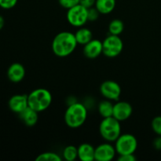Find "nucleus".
<instances>
[{"label": "nucleus", "mask_w": 161, "mask_h": 161, "mask_svg": "<svg viewBox=\"0 0 161 161\" xmlns=\"http://www.w3.org/2000/svg\"><path fill=\"white\" fill-rule=\"evenodd\" d=\"M77 45L75 34L69 31H61L53 38L52 50L56 56L65 58L73 53Z\"/></svg>", "instance_id": "f257e3e1"}, {"label": "nucleus", "mask_w": 161, "mask_h": 161, "mask_svg": "<svg viewBox=\"0 0 161 161\" xmlns=\"http://www.w3.org/2000/svg\"><path fill=\"white\" fill-rule=\"evenodd\" d=\"M87 118L86 106L80 102H74L69 105L64 113V122L70 128L81 127Z\"/></svg>", "instance_id": "f03ea898"}, {"label": "nucleus", "mask_w": 161, "mask_h": 161, "mask_svg": "<svg viewBox=\"0 0 161 161\" xmlns=\"http://www.w3.org/2000/svg\"><path fill=\"white\" fill-rule=\"evenodd\" d=\"M28 107L40 113L45 111L51 105V93L44 88H38L31 91L28 95Z\"/></svg>", "instance_id": "7ed1b4c3"}, {"label": "nucleus", "mask_w": 161, "mask_h": 161, "mask_svg": "<svg viewBox=\"0 0 161 161\" xmlns=\"http://www.w3.org/2000/svg\"><path fill=\"white\" fill-rule=\"evenodd\" d=\"M101 136L108 142H115L121 135V126L119 121L113 116L103 118L99 126Z\"/></svg>", "instance_id": "20e7f679"}, {"label": "nucleus", "mask_w": 161, "mask_h": 161, "mask_svg": "<svg viewBox=\"0 0 161 161\" xmlns=\"http://www.w3.org/2000/svg\"><path fill=\"white\" fill-rule=\"evenodd\" d=\"M115 148L119 155L134 154L138 148V140L131 134L120 135L115 141Z\"/></svg>", "instance_id": "39448f33"}, {"label": "nucleus", "mask_w": 161, "mask_h": 161, "mask_svg": "<svg viewBox=\"0 0 161 161\" xmlns=\"http://www.w3.org/2000/svg\"><path fill=\"white\" fill-rule=\"evenodd\" d=\"M124 48V43L119 36L111 35L107 36L102 42V53L108 58L119 56Z\"/></svg>", "instance_id": "423d86ee"}, {"label": "nucleus", "mask_w": 161, "mask_h": 161, "mask_svg": "<svg viewBox=\"0 0 161 161\" xmlns=\"http://www.w3.org/2000/svg\"><path fill=\"white\" fill-rule=\"evenodd\" d=\"M67 20L73 27L81 28L88 21V9L78 4L68 9Z\"/></svg>", "instance_id": "0eeeda50"}, {"label": "nucleus", "mask_w": 161, "mask_h": 161, "mask_svg": "<svg viewBox=\"0 0 161 161\" xmlns=\"http://www.w3.org/2000/svg\"><path fill=\"white\" fill-rule=\"evenodd\" d=\"M100 92L108 100L117 101L120 97L121 87L116 82L106 80L101 84Z\"/></svg>", "instance_id": "6e6552de"}, {"label": "nucleus", "mask_w": 161, "mask_h": 161, "mask_svg": "<svg viewBox=\"0 0 161 161\" xmlns=\"http://www.w3.org/2000/svg\"><path fill=\"white\" fill-rule=\"evenodd\" d=\"M116 154V148L110 143H103L95 148L94 160L110 161L113 160Z\"/></svg>", "instance_id": "1a4fd4ad"}, {"label": "nucleus", "mask_w": 161, "mask_h": 161, "mask_svg": "<svg viewBox=\"0 0 161 161\" xmlns=\"http://www.w3.org/2000/svg\"><path fill=\"white\" fill-rule=\"evenodd\" d=\"M132 113H133V108L128 102H118L114 104L113 116L119 122L129 119Z\"/></svg>", "instance_id": "9d476101"}, {"label": "nucleus", "mask_w": 161, "mask_h": 161, "mask_svg": "<svg viewBox=\"0 0 161 161\" xmlns=\"http://www.w3.org/2000/svg\"><path fill=\"white\" fill-rule=\"evenodd\" d=\"M8 106L11 111L19 114L28 107V95L16 94L12 96L8 102Z\"/></svg>", "instance_id": "9b49d317"}, {"label": "nucleus", "mask_w": 161, "mask_h": 161, "mask_svg": "<svg viewBox=\"0 0 161 161\" xmlns=\"http://www.w3.org/2000/svg\"><path fill=\"white\" fill-rule=\"evenodd\" d=\"M83 54L89 59H94L102 53V42L98 39L90 41L83 47Z\"/></svg>", "instance_id": "f8f14e48"}, {"label": "nucleus", "mask_w": 161, "mask_h": 161, "mask_svg": "<svg viewBox=\"0 0 161 161\" xmlns=\"http://www.w3.org/2000/svg\"><path fill=\"white\" fill-rule=\"evenodd\" d=\"M25 76V69L20 63H14L7 70V77L13 83L22 81Z\"/></svg>", "instance_id": "ddd939ff"}, {"label": "nucleus", "mask_w": 161, "mask_h": 161, "mask_svg": "<svg viewBox=\"0 0 161 161\" xmlns=\"http://www.w3.org/2000/svg\"><path fill=\"white\" fill-rule=\"evenodd\" d=\"M38 113H39L38 112L35 111L30 107H28L18 115L20 116V119L23 121L25 125L28 127H33L37 124L38 119H39Z\"/></svg>", "instance_id": "4468645a"}, {"label": "nucleus", "mask_w": 161, "mask_h": 161, "mask_svg": "<svg viewBox=\"0 0 161 161\" xmlns=\"http://www.w3.org/2000/svg\"><path fill=\"white\" fill-rule=\"evenodd\" d=\"M95 148L89 143H83L78 147V158L82 161L94 160Z\"/></svg>", "instance_id": "2eb2a0df"}, {"label": "nucleus", "mask_w": 161, "mask_h": 161, "mask_svg": "<svg viewBox=\"0 0 161 161\" xmlns=\"http://www.w3.org/2000/svg\"><path fill=\"white\" fill-rule=\"evenodd\" d=\"M116 3V0H96L94 7L101 14H108L115 9Z\"/></svg>", "instance_id": "dca6fc26"}, {"label": "nucleus", "mask_w": 161, "mask_h": 161, "mask_svg": "<svg viewBox=\"0 0 161 161\" xmlns=\"http://www.w3.org/2000/svg\"><path fill=\"white\" fill-rule=\"evenodd\" d=\"M75 37L77 41V43L80 45H83L89 42L93 39L92 31L86 28H80L75 33Z\"/></svg>", "instance_id": "f3484780"}, {"label": "nucleus", "mask_w": 161, "mask_h": 161, "mask_svg": "<svg viewBox=\"0 0 161 161\" xmlns=\"http://www.w3.org/2000/svg\"><path fill=\"white\" fill-rule=\"evenodd\" d=\"M113 106L114 104L112 103V101L103 100L98 104V113L102 118H106L113 116Z\"/></svg>", "instance_id": "a211bd4d"}, {"label": "nucleus", "mask_w": 161, "mask_h": 161, "mask_svg": "<svg viewBox=\"0 0 161 161\" xmlns=\"http://www.w3.org/2000/svg\"><path fill=\"white\" fill-rule=\"evenodd\" d=\"M124 29V22L119 19H115L110 22L108 25V31L111 35L119 36Z\"/></svg>", "instance_id": "6ab92c4d"}, {"label": "nucleus", "mask_w": 161, "mask_h": 161, "mask_svg": "<svg viewBox=\"0 0 161 161\" xmlns=\"http://www.w3.org/2000/svg\"><path fill=\"white\" fill-rule=\"evenodd\" d=\"M63 158L67 161H73L78 158V148L74 146H68L62 153Z\"/></svg>", "instance_id": "aec40b11"}, {"label": "nucleus", "mask_w": 161, "mask_h": 161, "mask_svg": "<svg viewBox=\"0 0 161 161\" xmlns=\"http://www.w3.org/2000/svg\"><path fill=\"white\" fill-rule=\"evenodd\" d=\"M36 161H61V157L53 152H45L39 154L36 159Z\"/></svg>", "instance_id": "412c9836"}, {"label": "nucleus", "mask_w": 161, "mask_h": 161, "mask_svg": "<svg viewBox=\"0 0 161 161\" xmlns=\"http://www.w3.org/2000/svg\"><path fill=\"white\" fill-rule=\"evenodd\" d=\"M151 127L153 130L157 135H161V116H156L153 118L151 123Z\"/></svg>", "instance_id": "4be33fe9"}, {"label": "nucleus", "mask_w": 161, "mask_h": 161, "mask_svg": "<svg viewBox=\"0 0 161 161\" xmlns=\"http://www.w3.org/2000/svg\"><path fill=\"white\" fill-rule=\"evenodd\" d=\"M60 6L65 9H70L76 5L80 4V0H58Z\"/></svg>", "instance_id": "5701e85b"}, {"label": "nucleus", "mask_w": 161, "mask_h": 161, "mask_svg": "<svg viewBox=\"0 0 161 161\" xmlns=\"http://www.w3.org/2000/svg\"><path fill=\"white\" fill-rule=\"evenodd\" d=\"M18 0H0V7L5 9H12L17 5Z\"/></svg>", "instance_id": "b1692460"}, {"label": "nucleus", "mask_w": 161, "mask_h": 161, "mask_svg": "<svg viewBox=\"0 0 161 161\" xmlns=\"http://www.w3.org/2000/svg\"><path fill=\"white\" fill-rule=\"evenodd\" d=\"M99 14H101L98 12L95 7H91L88 9V20L89 21H95L99 17Z\"/></svg>", "instance_id": "393cba45"}, {"label": "nucleus", "mask_w": 161, "mask_h": 161, "mask_svg": "<svg viewBox=\"0 0 161 161\" xmlns=\"http://www.w3.org/2000/svg\"><path fill=\"white\" fill-rule=\"evenodd\" d=\"M137 158L134 154H126V155H119L117 158L118 161H135Z\"/></svg>", "instance_id": "a878e982"}, {"label": "nucleus", "mask_w": 161, "mask_h": 161, "mask_svg": "<svg viewBox=\"0 0 161 161\" xmlns=\"http://www.w3.org/2000/svg\"><path fill=\"white\" fill-rule=\"evenodd\" d=\"M95 2L96 0H80V4L89 9L95 5Z\"/></svg>", "instance_id": "bb28decb"}, {"label": "nucleus", "mask_w": 161, "mask_h": 161, "mask_svg": "<svg viewBox=\"0 0 161 161\" xmlns=\"http://www.w3.org/2000/svg\"><path fill=\"white\" fill-rule=\"evenodd\" d=\"M153 146L157 150H161V135H158V137L154 139Z\"/></svg>", "instance_id": "cd10ccee"}, {"label": "nucleus", "mask_w": 161, "mask_h": 161, "mask_svg": "<svg viewBox=\"0 0 161 161\" xmlns=\"http://www.w3.org/2000/svg\"><path fill=\"white\" fill-rule=\"evenodd\" d=\"M4 24H5L4 18H3V16L0 15V30L3 29V26H4Z\"/></svg>", "instance_id": "c85d7f7f"}]
</instances>
